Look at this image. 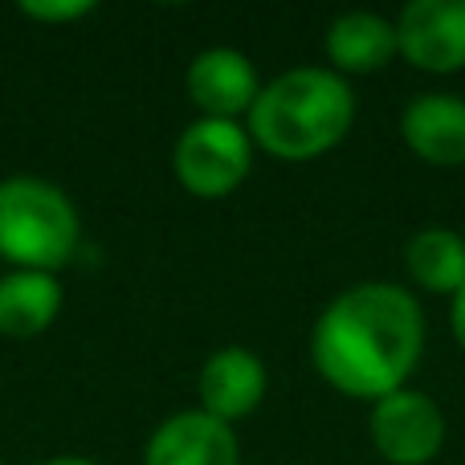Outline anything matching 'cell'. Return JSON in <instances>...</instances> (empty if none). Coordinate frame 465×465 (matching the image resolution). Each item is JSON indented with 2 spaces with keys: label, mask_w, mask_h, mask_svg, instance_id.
Segmentation results:
<instances>
[{
  "label": "cell",
  "mask_w": 465,
  "mask_h": 465,
  "mask_svg": "<svg viewBox=\"0 0 465 465\" xmlns=\"http://www.w3.org/2000/svg\"><path fill=\"white\" fill-rule=\"evenodd\" d=\"M143 465H241V441L225 420L188 409L147 437Z\"/></svg>",
  "instance_id": "8"
},
{
  "label": "cell",
  "mask_w": 465,
  "mask_h": 465,
  "mask_svg": "<svg viewBox=\"0 0 465 465\" xmlns=\"http://www.w3.org/2000/svg\"><path fill=\"white\" fill-rule=\"evenodd\" d=\"M396 49L425 74L465 70V0H412L396 16Z\"/></svg>",
  "instance_id": "6"
},
{
  "label": "cell",
  "mask_w": 465,
  "mask_h": 465,
  "mask_svg": "<svg viewBox=\"0 0 465 465\" xmlns=\"http://www.w3.org/2000/svg\"><path fill=\"white\" fill-rule=\"evenodd\" d=\"M412 282L429 294H458L465 286V237L453 229H417L404 245Z\"/></svg>",
  "instance_id": "13"
},
{
  "label": "cell",
  "mask_w": 465,
  "mask_h": 465,
  "mask_svg": "<svg viewBox=\"0 0 465 465\" xmlns=\"http://www.w3.org/2000/svg\"><path fill=\"white\" fill-rule=\"evenodd\" d=\"M21 13L41 25H70V21H82V16L94 13V5H90V0H25Z\"/></svg>",
  "instance_id": "14"
},
{
  "label": "cell",
  "mask_w": 465,
  "mask_h": 465,
  "mask_svg": "<svg viewBox=\"0 0 465 465\" xmlns=\"http://www.w3.org/2000/svg\"><path fill=\"white\" fill-rule=\"evenodd\" d=\"M425 351V314L409 290L392 282H360L343 290L311 331V360L335 392L351 401H384L401 392Z\"/></svg>",
  "instance_id": "1"
},
{
  "label": "cell",
  "mask_w": 465,
  "mask_h": 465,
  "mask_svg": "<svg viewBox=\"0 0 465 465\" xmlns=\"http://www.w3.org/2000/svg\"><path fill=\"white\" fill-rule=\"evenodd\" d=\"M245 119L253 147L270 152L273 160L302 163L343 143L355 123V94L343 74L298 65L265 82Z\"/></svg>",
  "instance_id": "2"
},
{
  "label": "cell",
  "mask_w": 465,
  "mask_h": 465,
  "mask_svg": "<svg viewBox=\"0 0 465 465\" xmlns=\"http://www.w3.org/2000/svg\"><path fill=\"white\" fill-rule=\"evenodd\" d=\"M265 363L249 347H221L201 368V412L232 425L265 401Z\"/></svg>",
  "instance_id": "9"
},
{
  "label": "cell",
  "mask_w": 465,
  "mask_h": 465,
  "mask_svg": "<svg viewBox=\"0 0 465 465\" xmlns=\"http://www.w3.org/2000/svg\"><path fill=\"white\" fill-rule=\"evenodd\" d=\"M41 465H98V461H90V458H49Z\"/></svg>",
  "instance_id": "16"
},
{
  "label": "cell",
  "mask_w": 465,
  "mask_h": 465,
  "mask_svg": "<svg viewBox=\"0 0 465 465\" xmlns=\"http://www.w3.org/2000/svg\"><path fill=\"white\" fill-rule=\"evenodd\" d=\"M0 465H5V461H0Z\"/></svg>",
  "instance_id": "17"
},
{
  "label": "cell",
  "mask_w": 465,
  "mask_h": 465,
  "mask_svg": "<svg viewBox=\"0 0 465 465\" xmlns=\"http://www.w3.org/2000/svg\"><path fill=\"white\" fill-rule=\"evenodd\" d=\"M249 163H253V139L241 123L229 119H196L193 127H184L172 152L176 180L201 201H221L241 188Z\"/></svg>",
  "instance_id": "4"
},
{
  "label": "cell",
  "mask_w": 465,
  "mask_h": 465,
  "mask_svg": "<svg viewBox=\"0 0 465 465\" xmlns=\"http://www.w3.org/2000/svg\"><path fill=\"white\" fill-rule=\"evenodd\" d=\"M82 221L57 184L37 176L0 180V257L13 270L57 273L78 253Z\"/></svg>",
  "instance_id": "3"
},
{
  "label": "cell",
  "mask_w": 465,
  "mask_h": 465,
  "mask_svg": "<svg viewBox=\"0 0 465 465\" xmlns=\"http://www.w3.org/2000/svg\"><path fill=\"white\" fill-rule=\"evenodd\" d=\"M371 445L388 465H429L445 445V417L425 392H401L371 404Z\"/></svg>",
  "instance_id": "5"
},
{
  "label": "cell",
  "mask_w": 465,
  "mask_h": 465,
  "mask_svg": "<svg viewBox=\"0 0 465 465\" xmlns=\"http://www.w3.org/2000/svg\"><path fill=\"white\" fill-rule=\"evenodd\" d=\"M450 327H453V339L461 343V351H465V286L453 294V306H450Z\"/></svg>",
  "instance_id": "15"
},
{
  "label": "cell",
  "mask_w": 465,
  "mask_h": 465,
  "mask_svg": "<svg viewBox=\"0 0 465 465\" xmlns=\"http://www.w3.org/2000/svg\"><path fill=\"white\" fill-rule=\"evenodd\" d=\"M62 314V282L57 273L8 270L0 278V335L37 339Z\"/></svg>",
  "instance_id": "12"
},
{
  "label": "cell",
  "mask_w": 465,
  "mask_h": 465,
  "mask_svg": "<svg viewBox=\"0 0 465 465\" xmlns=\"http://www.w3.org/2000/svg\"><path fill=\"white\" fill-rule=\"evenodd\" d=\"M188 98L201 111V119H229L237 123L241 114L253 111L257 94H262V78H257L253 62L241 49L217 45L204 49L188 65Z\"/></svg>",
  "instance_id": "7"
},
{
  "label": "cell",
  "mask_w": 465,
  "mask_h": 465,
  "mask_svg": "<svg viewBox=\"0 0 465 465\" xmlns=\"http://www.w3.org/2000/svg\"><path fill=\"white\" fill-rule=\"evenodd\" d=\"M396 49V25L380 13H343L327 29V57L335 74H376L392 62Z\"/></svg>",
  "instance_id": "11"
},
{
  "label": "cell",
  "mask_w": 465,
  "mask_h": 465,
  "mask_svg": "<svg viewBox=\"0 0 465 465\" xmlns=\"http://www.w3.org/2000/svg\"><path fill=\"white\" fill-rule=\"evenodd\" d=\"M401 135L425 163L461 168L465 163V98L417 94L401 114Z\"/></svg>",
  "instance_id": "10"
}]
</instances>
